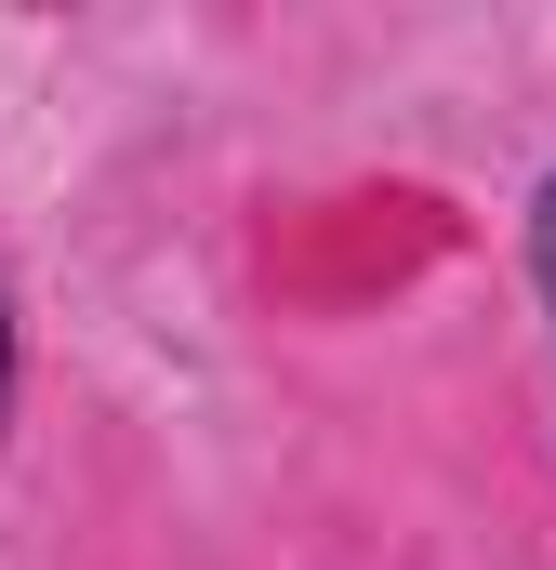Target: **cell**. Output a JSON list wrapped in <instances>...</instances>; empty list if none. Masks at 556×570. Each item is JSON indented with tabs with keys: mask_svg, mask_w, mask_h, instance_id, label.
Masks as SVG:
<instances>
[{
	"mask_svg": "<svg viewBox=\"0 0 556 570\" xmlns=\"http://www.w3.org/2000/svg\"><path fill=\"white\" fill-rule=\"evenodd\" d=\"M530 292H544V332H556V159L530 186Z\"/></svg>",
	"mask_w": 556,
	"mask_h": 570,
	"instance_id": "6da1fadb",
	"label": "cell"
},
{
	"mask_svg": "<svg viewBox=\"0 0 556 570\" xmlns=\"http://www.w3.org/2000/svg\"><path fill=\"white\" fill-rule=\"evenodd\" d=\"M0 438H13V305H0Z\"/></svg>",
	"mask_w": 556,
	"mask_h": 570,
	"instance_id": "7a4b0ae2",
	"label": "cell"
}]
</instances>
